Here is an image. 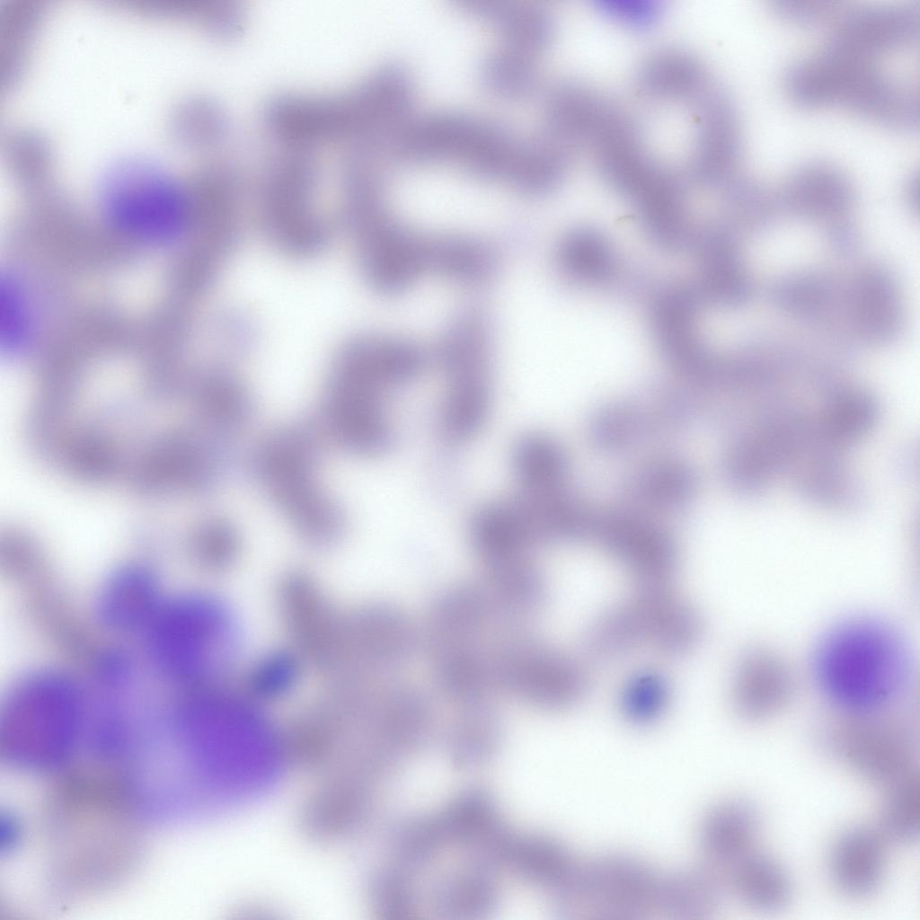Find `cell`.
I'll return each mask as SVG.
<instances>
[{
	"mask_svg": "<svg viewBox=\"0 0 920 920\" xmlns=\"http://www.w3.org/2000/svg\"><path fill=\"white\" fill-rule=\"evenodd\" d=\"M491 356L488 325L479 314H462L447 327L440 346L447 392L439 428L449 442L473 438L487 420Z\"/></svg>",
	"mask_w": 920,
	"mask_h": 920,
	"instance_id": "obj_7",
	"label": "cell"
},
{
	"mask_svg": "<svg viewBox=\"0 0 920 920\" xmlns=\"http://www.w3.org/2000/svg\"><path fill=\"white\" fill-rule=\"evenodd\" d=\"M598 533L606 549L628 566L641 584H667L676 557L666 535L630 521L605 522Z\"/></svg>",
	"mask_w": 920,
	"mask_h": 920,
	"instance_id": "obj_16",
	"label": "cell"
},
{
	"mask_svg": "<svg viewBox=\"0 0 920 920\" xmlns=\"http://www.w3.org/2000/svg\"><path fill=\"white\" fill-rule=\"evenodd\" d=\"M825 742L843 766L882 788L916 767L911 735L881 713L839 712L827 727Z\"/></svg>",
	"mask_w": 920,
	"mask_h": 920,
	"instance_id": "obj_11",
	"label": "cell"
},
{
	"mask_svg": "<svg viewBox=\"0 0 920 920\" xmlns=\"http://www.w3.org/2000/svg\"><path fill=\"white\" fill-rule=\"evenodd\" d=\"M492 620L467 598L440 602L429 613L426 641L436 680L458 709L491 703L496 692L489 664Z\"/></svg>",
	"mask_w": 920,
	"mask_h": 920,
	"instance_id": "obj_5",
	"label": "cell"
},
{
	"mask_svg": "<svg viewBox=\"0 0 920 920\" xmlns=\"http://www.w3.org/2000/svg\"><path fill=\"white\" fill-rule=\"evenodd\" d=\"M297 659L288 654H274L263 659L252 673L248 694L259 698L285 693L293 685L297 673Z\"/></svg>",
	"mask_w": 920,
	"mask_h": 920,
	"instance_id": "obj_25",
	"label": "cell"
},
{
	"mask_svg": "<svg viewBox=\"0 0 920 920\" xmlns=\"http://www.w3.org/2000/svg\"><path fill=\"white\" fill-rule=\"evenodd\" d=\"M692 625L691 607L667 584H641L631 597L609 609L593 624L587 647L601 658L643 642L673 653L686 642Z\"/></svg>",
	"mask_w": 920,
	"mask_h": 920,
	"instance_id": "obj_10",
	"label": "cell"
},
{
	"mask_svg": "<svg viewBox=\"0 0 920 920\" xmlns=\"http://www.w3.org/2000/svg\"><path fill=\"white\" fill-rule=\"evenodd\" d=\"M699 842L708 864L705 870L718 880L735 861L759 846L757 818L742 801H721L703 817Z\"/></svg>",
	"mask_w": 920,
	"mask_h": 920,
	"instance_id": "obj_15",
	"label": "cell"
},
{
	"mask_svg": "<svg viewBox=\"0 0 920 920\" xmlns=\"http://www.w3.org/2000/svg\"><path fill=\"white\" fill-rule=\"evenodd\" d=\"M490 672L496 692L540 708L567 706L585 687L583 672L572 659L512 629L491 640Z\"/></svg>",
	"mask_w": 920,
	"mask_h": 920,
	"instance_id": "obj_9",
	"label": "cell"
},
{
	"mask_svg": "<svg viewBox=\"0 0 920 920\" xmlns=\"http://www.w3.org/2000/svg\"><path fill=\"white\" fill-rule=\"evenodd\" d=\"M889 842L877 826L843 831L828 854L829 875L836 889L850 898L872 895L884 876Z\"/></svg>",
	"mask_w": 920,
	"mask_h": 920,
	"instance_id": "obj_13",
	"label": "cell"
},
{
	"mask_svg": "<svg viewBox=\"0 0 920 920\" xmlns=\"http://www.w3.org/2000/svg\"><path fill=\"white\" fill-rule=\"evenodd\" d=\"M879 829L890 841L914 839L920 829V776L916 767L884 787Z\"/></svg>",
	"mask_w": 920,
	"mask_h": 920,
	"instance_id": "obj_21",
	"label": "cell"
},
{
	"mask_svg": "<svg viewBox=\"0 0 920 920\" xmlns=\"http://www.w3.org/2000/svg\"><path fill=\"white\" fill-rule=\"evenodd\" d=\"M561 263L573 276L595 279L609 268V254L603 242L592 234L572 235L560 250Z\"/></svg>",
	"mask_w": 920,
	"mask_h": 920,
	"instance_id": "obj_24",
	"label": "cell"
},
{
	"mask_svg": "<svg viewBox=\"0 0 920 920\" xmlns=\"http://www.w3.org/2000/svg\"><path fill=\"white\" fill-rule=\"evenodd\" d=\"M665 699L663 680L654 674H645L630 681L624 694L623 706L632 720L647 721L659 713Z\"/></svg>",
	"mask_w": 920,
	"mask_h": 920,
	"instance_id": "obj_26",
	"label": "cell"
},
{
	"mask_svg": "<svg viewBox=\"0 0 920 920\" xmlns=\"http://www.w3.org/2000/svg\"><path fill=\"white\" fill-rule=\"evenodd\" d=\"M906 644L889 624L858 617L836 626L813 658L818 686L846 713H881L905 694L910 678Z\"/></svg>",
	"mask_w": 920,
	"mask_h": 920,
	"instance_id": "obj_1",
	"label": "cell"
},
{
	"mask_svg": "<svg viewBox=\"0 0 920 920\" xmlns=\"http://www.w3.org/2000/svg\"><path fill=\"white\" fill-rule=\"evenodd\" d=\"M154 579L140 569H125L107 581L99 598V615L118 630L146 627L160 606Z\"/></svg>",
	"mask_w": 920,
	"mask_h": 920,
	"instance_id": "obj_18",
	"label": "cell"
},
{
	"mask_svg": "<svg viewBox=\"0 0 920 920\" xmlns=\"http://www.w3.org/2000/svg\"><path fill=\"white\" fill-rule=\"evenodd\" d=\"M109 220L123 233L148 243L175 239L187 226L190 197L182 181L115 179L96 182Z\"/></svg>",
	"mask_w": 920,
	"mask_h": 920,
	"instance_id": "obj_12",
	"label": "cell"
},
{
	"mask_svg": "<svg viewBox=\"0 0 920 920\" xmlns=\"http://www.w3.org/2000/svg\"><path fill=\"white\" fill-rule=\"evenodd\" d=\"M793 678L785 662L763 648L741 659L733 682V703L739 714L751 721L768 719L791 700Z\"/></svg>",
	"mask_w": 920,
	"mask_h": 920,
	"instance_id": "obj_14",
	"label": "cell"
},
{
	"mask_svg": "<svg viewBox=\"0 0 920 920\" xmlns=\"http://www.w3.org/2000/svg\"><path fill=\"white\" fill-rule=\"evenodd\" d=\"M146 629L154 662L177 679H218L237 649L233 615L224 604L206 596H186L161 605Z\"/></svg>",
	"mask_w": 920,
	"mask_h": 920,
	"instance_id": "obj_3",
	"label": "cell"
},
{
	"mask_svg": "<svg viewBox=\"0 0 920 920\" xmlns=\"http://www.w3.org/2000/svg\"><path fill=\"white\" fill-rule=\"evenodd\" d=\"M82 697L66 677L44 672L22 681L1 718V747L7 756L31 757L71 741L84 721Z\"/></svg>",
	"mask_w": 920,
	"mask_h": 920,
	"instance_id": "obj_8",
	"label": "cell"
},
{
	"mask_svg": "<svg viewBox=\"0 0 920 920\" xmlns=\"http://www.w3.org/2000/svg\"><path fill=\"white\" fill-rule=\"evenodd\" d=\"M254 460L259 481L305 539L323 545L340 536L343 517L316 483L315 442L310 430L296 427L277 432Z\"/></svg>",
	"mask_w": 920,
	"mask_h": 920,
	"instance_id": "obj_4",
	"label": "cell"
},
{
	"mask_svg": "<svg viewBox=\"0 0 920 920\" xmlns=\"http://www.w3.org/2000/svg\"><path fill=\"white\" fill-rule=\"evenodd\" d=\"M743 904L764 911L787 905L792 885L786 871L760 846L729 866L719 877Z\"/></svg>",
	"mask_w": 920,
	"mask_h": 920,
	"instance_id": "obj_17",
	"label": "cell"
},
{
	"mask_svg": "<svg viewBox=\"0 0 920 920\" xmlns=\"http://www.w3.org/2000/svg\"><path fill=\"white\" fill-rule=\"evenodd\" d=\"M203 542L208 558L217 566L230 564L237 553V534L232 525L225 521L209 524L204 531Z\"/></svg>",
	"mask_w": 920,
	"mask_h": 920,
	"instance_id": "obj_27",
	"label": "cell"
},
{
	"mask_svg": "<svg viewBox=\"0 0 920 920\" xmlns=\"http://www.w3.org/2000/svg\"><path fill=\"white\" fill-rule=\"evenodd\" d=\"M395 388L391 376L362 346L352 342L342 351L329 380L324 409L342 446L363 455L391 447L394 436L384 403L386 393Z\"/></svg>",
	"mask_w": 920,
	"mask_h": 920,
	"instance_id": "obj_6",
	"label": "cell"
},
{
	"mask_svg": "<svg viewBox=\"0 0 920 920\" xmlns=\"http://www.w3.org/2000/svg\"><path fill=\"white\" fill-rule=\"evenodd\" d=\"M678 885V871L606 854L577 860L554 900L561 912L579 919L677 918Z\"/></svg>",
	"mask_w": 920,
	"mask_h": 920,
	"instance_id": "obj_2",
	"label": "cell"
},
{
	"mask_svg": "<svg viewBox=\"0 0 920 920\" xmlns=\"http://www.w3.org/2000/svg\"><path fill=\"white\" fill-rule=\"evenodd\" d=\"M204 401L210 418L224 431L243 425L252 413V402L246 391L224 373L213 381Z\"/></svg>",
	"mask_w": 920,
	"mask_h": 920,
	"instance_id": "obj_23",
	"label": "cell"
},
{
	"mask_svg": "<svg viewBox=\"0 0 920 920\" xmlns=\"http://www.w3.org/2000/svg\"><path fill=\"white\" fill-rule=\"evenodd\" d=\"M32 332V314L26 292L7 275L0 282V344L7 353L23 349Z\"/></svg>",
	"mask_w": 920,
	"mask_h": 920,
	"instance_id": "obj_22",
	"label": "cell"
},
{
	"mask_svg": "<svg viewBox=\"0 0 920 920\" xmlns=\"http://www.w3.org/2000/svg\"><path fill=\"white\" fill-rule=\"evenodd\" d=\"M427 269L452 279L476 284L487 279L494 270V255L481 241L463 235L426 238Z\"/></svg>",
	"mask_w": 920,
	"mask_h": 920,
	"instance_id": "obj_19",
	"label": "cell"
},
{
	"mask_svg": "<svg viewBox=\"0 0 920 920\" xmlns=\"http://www.w3.org/2000/svg\"><path fill=\"white\" fill-rule=\"evenodd\" d=\"M511 467L518 490H561L562 455L556 444L543 435L529 434L517 441L511 454Z\"/></svg>",
	"mask_w": 920,
	"mask_h": 920,
	"instance_id": "obj_20",
	"label": "cell"
}]
</instances>
